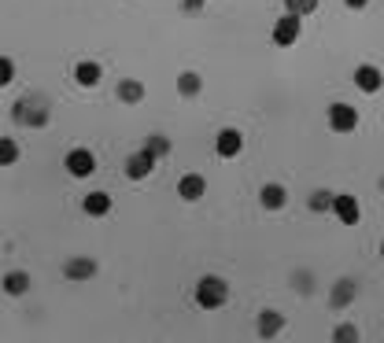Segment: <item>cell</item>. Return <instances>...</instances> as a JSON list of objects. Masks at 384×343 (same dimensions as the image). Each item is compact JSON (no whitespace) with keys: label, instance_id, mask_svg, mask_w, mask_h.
<instances>
[{"label":"cell","instance_id":"cell-5","mask_svg":"<svg viewBox=\"0 0 384 343\" xmlns=\"http://www.w3.org/2000/svg\"><path fill=\"white\" fill-rule=\"evenodd\" d=\"M273 45L277 48H288V45H295V41H300V15H281V19H277V23H273Z\"/></svg>","mask_w":384,"mask_h":343},{"label":"cell","instance_id":"cell-6","mask_svg":"<svg viewBox=\"0 0 384 343\" xmlns=\"http://www.w3.org/2000/svg\"><path fill=\"white\" fill-rule=\"evenodd\" d=\"M122 170H126V178H130V181H144V178L156 170V159L148 155L144 148H137V152H130V155H126Z\"/></svg>","mask_w":384,"mask_h":343},{"label":"cell","instance_id":"cell-22","mask_svg":"<svg viewBox=\"0 0 384 343\" xmlns=\"http://www.w3.org/2000/svg\"><path fill=\"white\" fill-rule=\"evenodd\" d=\"M19 155H23V152H19V144L11 137H0V166H15Z\"/></svg>","mask_w":384,"mask_h":343},{"label":"cell","instance_id":"cell-16","mask_svg":"<svg viewBox=\"0 0 384 343\" xmlns=\"http://www.w3.org/2000/svg\"><path fill=\"white\" fill-rule=\"evenodd\" d=\"M0 285H4V292H8L11 299H19V295L30 292V273H26V270H8Z\"/></svg>","mask_w":384,"mask_h":343},{"label":"cell","instance_id":"cell-4","mask_svg":"<svg viewBox=\"0 0 384 343\" xmlns=\"http://www.w3.org/2000/svg\"><path fill=\"white\" fill-rule=\"evenodd\" d=\"M63 166H67L71 178H93L96 170V155L89 152V148H71L67 159H63Z\"/></svg>","mask_w":384,"mask_h":343},{"label":"cell","instance_id":"cell-20","mask_svg":"<svg viewBox=\"0 0 384 343\" xmlns=\"http://www.w3.org/2000/svg\"><path fill=\"white\" fill-rule=\"evenodd\" d=\"M118 100L122 103H141L144 100V81H137V78L118 81Z\"/></svg>","mask_w":384,"mask_h":343},{"label":"cell","instance_id":"cell-14","mask_svg":"<svg viewBox=\"0 0 384 343\" xmlns=\"http://www.w3.org/2000/svg\"><path fill=\"white\" fill-rule=\"evenodd\" d=\"M81 210L89 214V218H108L111 214V196L108 192H89V196L81 200Z\"/></svg>","mask_w":384,"mask_h":343},{"label":"cell","instance_id":"cell-23","mask_svg":"<svg viewBox=\"0 0 384 343\" xmlns=\"http://www.w3.org/2000/svg\"><path fill=\"white\" fill-rule=\"evenodd\" d=\"M281 4H285V11H288V15H300V19L318 11V0H281Z\"/></svg>","mask_w":384,"mask_h":343},{"label":"cell","instance_id":"cell-11","mask_svg":"<svg viewBox=\"0 0 384 343\" xmlns=\"http://www.w3.org/2000/svg\"><path fill=\"white\" fill-rule=\"evenodd\" d=\"M329 214H336V218L344 222V225H358V218H362L358 200L348 196V192H344V196H333V210H329Z\"/></svg>","mask_w":384,"mask_h":343},{"label":"cell","instance_id":"cell-9","mask_svg":"<svg viewBox=\"0 0 384 343\" xmlns=\"http://www.w3.org/2000/svg\"><path fill=\"white\" fill-rule=\"evenodd\" d=\"M255 329H259L263 339H277L285 332V314L281 310H259V317H255Z\"/></svg>","mask_w":384,"mask_h":343},{"label":"cell","instance_id":"cell-25","mask_svg":"<svg viewBox=\"0 0 384 343\" xmlns=\"http://www.w3.org/2000/svg\"><path fill=\"white\" fill-rule=\"evenodd\" d=\"M333 339L340 343V339H358V332H355V325H340L336 332H333Z\"/></svg>","mask_w":384,"mask_h":343},{"label":"cell","instance_id":"cell-8","mask_svg":"<svg viewBox=\"0 0 384 343\" xmlns=\"http://www.w3.org/2000/svg\"><path fill=\"white\" fill-rule=\"evenodd\" d=\"M215 152H218V159H237L244 152V133L241 130H218Z\"/></svg>","mask_w":384,"mask_h":343},{"label":"cell","instance_id":"cell-3","mask_svg":"<svg viewBox=\"0 0 384 343\" xmlns=\"http://www.w3.org/2000/svg\"><path fill=\"white\" fill-rule=\"evenodd\" d=\"M325 122H329V130H333V133H351L355 126H358V111H355L351 103L340 100V103H329Z\"/></svg>","mask_w":384,"mask_h":343},{"label":"cell","instance_id":"cell-17","mask_svg":"<svg viewBox=\"0 0 384 343\" xmlns=\"http://www.w3.org/2000/svg\"><path fill=\"white\" fill-rule=\"evenodd\" d=\"M200 93H203V78H200L196 71H181V74H178V96L196 100Z\"/></svg>","mask_w":384,"mask_h":343},{"label":"cell","instance_id":"cell-29","mask_svg":"<svg viewBox=\"0 0 384 343\" xmlns=\"http://www.w3.org/2000/svg\"><path fill=\"white\" fill-rule=\"evenodd\" d=\"M380 192H384V178H380Z\"/></svg>","mask_w":384,"mask_h":343},{"label":"cell","instance_id":"cell-12","mask_svg":"<svg viewBox=\"0 0 384 343\" xmlns=\"http://www.w3.org/2000/svg\"><path fill=\"white\" fill-rule=\"evenodd\" d=\"M259 203H263V210H285V203H288V192H285V185L266 181V185L259 188Z\"/></svg>","mask_w":384,"mask_h":343},{"label":"cell","instance_id":"cell-21","mask_svg":"<svg viewBox=\"0 0 384 343\" xmlns=\"http://www.w3.org/2000/svg\"><path fill=\"white\" fill-rule=\"evenodd\" d=\"M307 207H310L314 214H329V210H333V192H325V188H318V192H310V200H307Z\"/></svg>","mask_w":384,"mask_h":343},{"label":"cell","instance_id":"cell-27","mask_svg":"<svg viewBox=\"0 0 384 343\" xmlns=\"http://www.w3.org/2000/svg\"><path fill=\"white\" fill-rule=\"evenodd\" d=\"M344 4H348L351 11H362V8H366V4H370V0H344Z\"/></svg>","mask_w":384,"mask_h":343},{"label":"cell","instance_id":"cell-24","mask_svg":"<svg viewBox=\"0 0 384 343\" xmlns=\"http://www.w3.org/2000/svg\"><path fill=\"white\" fill-rule=\"evenodd\" d=\"M15 81V63L8 59V56H0V89H4V85H11Z\"/></svg>","mask_w":384,"mask_h":343},{"label":"cell","instance_id":"cell-7","mask_svg":"<svg viewBox=\"0 0 384 343\" xmlns=\"http://www.w3.org/2000/svg\"><path fill=\"white\" fill-rule=\"evenodd\" d=\"M380 85H384L380 67H373V63H358V67H355V89L373 96V93H380Z\"/></svg>","mask_w":384,"mask_h":343},{"label":"cell","instance_id":"cell-28","mask_svg":"<svg viewBox=\"0 0 384 343\" xmlns=\"http://www.w3.org/2000/svg\"><path fill=\"white\" fill-rule=\"evenodd\" d=\"M380 259H384V240H380Z\"/></svg>","mask_w":384,"mask_h":343},{"label":"cell","instance_id":"cell-19","mask_svg":"<svg viewBox=\"0 0 384 343\" xmlns=\"http://www.w3.org/2000/svg\"><path fill=\"white\" fill-rule=\"evenodd\" d=\"M141 148L159 163V159H166V155H170V148H174V144H170V137H163V133H152V137H144V144H141Z\"/></svg>","mask_w":384,"mask_h":343},{"label":"cell","instance_id":"cell-15","mask_svg":"<svg viewBox=\"0 0 384 343\" xmlns=\"http://www.w3.org/2000/svg\"><path fill=\"white\" fill-rule=\"evenodd\" d=\"M63 277L67 281H89V277H96V262L93 259H67L63 262Z\"/></svg>","mask_w":384,"mask_h":343},{"label":"cell","instance_id":"cell-1","mask_svg":"<svg viewBox=\"0 0 384 343\" xmlns=\"http://www.w3.org/2000/svg\"><path fill=\"white\" fill-rule=\"evenodd\" d=\"M192 303H196L200 310H222L229 303V285L222 281V277L207 273L196 281V288H192Z\"/></svg>","mask_w":384,"mask_h":343},{"label":"cell","instance_id":"cell-10","mask_svg":"<svg viewBox=\"0 0 384 343\" xmlns=\"http://www.w3.org/2000/svg\"><path fill=\"white\" fill-rule=\"evenodd\" d=\"M74 81L81 85V89H96V85L103 81V67L96 59H81V63H74Z\"/></svg>","mask_w":384,"mask_h":343},{"label":"cell","instance_id":"cell-18","mask_svg":"<svg viewBox=\"0 0 384 343\" xmlns=\"http://www.w3.org/2000/svg\"><path fill=\"white\" fill-rule=\"evenodd\" d=\"M329 303H333V307H348V303H355V281H351V277H344V281L333 285Z\"/></svg>","mask_w":384,"mask_h":343},{"label":"cell","instance_id":"cell-26","mask_svg":"<svg viewBox=\"0 0 384 343\" xmlns=\"http://www.w3.org/2000/svg\"><path fill=\"white\" fill-rule=\"evenodd\" d=\"M181 11L185 15H200L203 11V0H181Z\"/></svg>","mask_w":384,"mask_h":343},{"label":"cell","instance_id":"cell-13","mask_svg":"<svg viewBox=\"0 0 384 343\" xmlns=\"http://www.w3.org/2000/svg\"><path fill=\"white\" fill-rule=\"evenodd\" d=\"M203 192H207V181H203L200 174H185V178L178 181V196H181L185 203H196V200H203Z\"/></svg>","mask_w":384,"mask_h":343},{"label":"cell","instance_id":"cell-2","mask_svg":"<svg viewBox=\"0 0 384 343\" xmlns=\"http://www.w3.org/2000/svg\"><path fill=\"white\" fill-rule=\"evenodd\" d=\"M11 118L23 122V126H30V130H41V126H49V100L37 96V93H26L23 100H15Z\"/></svg>","mask_w":384,"mask_h":343}]
</instances>
